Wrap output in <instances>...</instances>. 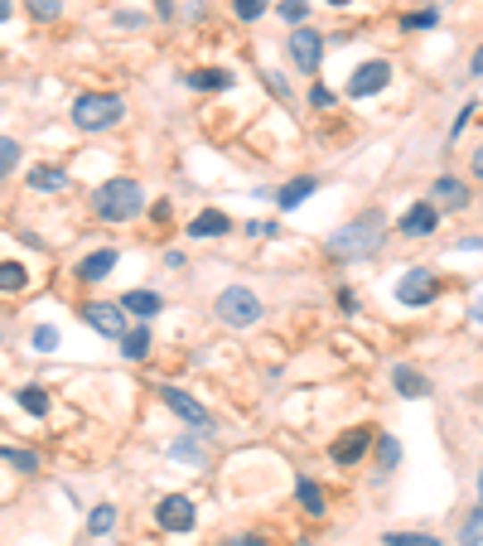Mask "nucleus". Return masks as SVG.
Here are the masks:
<instances>
[{"label": "nucleus", "instance_id": "nucleus-17", "mask_svg": "<svg viewBox=\"0 0 483 546\" xmlns=\"http://www.w3.org/2000/svg\"><path fill=\"white\" fill-rule=\"evenodd\" d=\"M29 189H34V194H63L68 174L54 170V164H34V170H29Z\"/></svg>", "mask_w": 483, "mask_h": 546}, {"label": "nucleus", "instance_id": "nucleus-26", "mask_svg": "<svg viewBox=\"0 0 483 546\" xmlns=\"http://www.w3.org/2000/svg\"><path fill=\"white\" fill-rule=\"evenodd\" d=\"M20 155H25V150H20V140L15 136H0V180L20 170Z\"/></svg>", "mask_w": 483, "mask_h": 546}, {"label": "nucleus", "instance_id": "nucleus-46", "mask_svg": "<svg viewBox=\"0 0 483 546\" xmlns=\"http://www.w3.org/2000/svg\"><path fill=\"white\" fill-rule=\"evenodd\" d=\"M329 5H348V0H329Z\"/></svg>", "mask_w": 483, "mask_h": 546}, {"label": "nucleus", "instance_id": "nucleus-1", "mask_svg": "<svg viewBox=\"0 0 483 546\" xmlns=\"http://www.w3.org/2000/svg\"><path fill=\"white\" fill-rule=\"evenodd\" d=\"M382 242H387L382 213H368V218H353L348 228H338L329 237V256L334 261H368V256L382 252Z\"/></svg>", "mask_w": 483, "mask_h": 546}, {"label": "nucleus", "instance_id": "nucleus-31", "mask_svg": "<svg viewBox=\"0 0 483 546\" xmlns=\"http://www.w3.org/2000/svg\"><path fill=\"white\" fill-rule=\"evenodd\" d=\"M280 20H286V25H304V15H310V5H304V0H280Z\"/></svg>", "mask_w": 483, "mask_h": 546}, {"label": "nucleus", "instance_id": "nucleus-10", "mask_svg": "<svg viewBox=\"0 0 483 546\" xmlns=\"http://www.w3.org/2000/svg\"><path fill=\"white\" fill-rule=\"evenodd\" d=\"M387 82H392V63H387V58H372V63H362L358 73H353L348 97H372V92H382Z\"/></svg>", "mask_w": 483, "mask_h": 546}, {"label": "nucleus", "instance_id": "nucleus-15", "mask_svg": "<svg viewBox=\"0 0 483 546\" xmlns=\"http://www.w3.org/2000/svg\"><path fill=\"white\" fill-rule=\"evenodd\" d=\"M116 305H121L126 315H136V319H150V315H160V310H164V300H160L155 290H126Z\"/></svg>", "mask_w": 483, "mask_h": 546}, {"label": "nucleus", "instance_id": "nucleus-12", "mask_svg": "<svg viewBox=\"0 0 483 546\" xmlns=\"http://www.w3.org/2000/svg\"><path fill=\"white\" fill-rule=\"evenodd\" d=\"M228 232H232V218H228V213H218V208H204L194 223H188V237H204V242H208V237H228Z\"/></svg>", "mask_w": 483, "mask_h": 546}, {"label": "nucleus", "instance_id": "nucleus-41", "mask_svg": "<svg viewBox=\"0 0 483 546\" xmlns=\"http://www.w3.org/2000/svg\"><path fill=\"white\" fill-rule=\"evenodd\" d=\"M222 546H266L262 537H232V542H222Z\"/></svg>", "mask_w": 483, "mask_h": 546}, {"label": "nucleus", "instance_id": "nucleus-23", "mask_svg": "<svg viewBox=\"0 0 483 546\" xmlns=\"http://www.w3.org/2000/svg\"><path fill=\"white\" fill-rule=\"evenodd\" d=\"M112 527H116V508H112V503H97V508L87 513V532H92V537H107Z\"/></svg>", "mask_w": 483, "mask_h": 546}, {"label": "nucleus", "instance_id": "nucleus-43", "mask_svg": "<svg viewBox=\"0 0 483 546\" xmlns=\"http://www.w3.org/2000/svg\"><path fill=\"white\" fill-rule=\"evenodd\" d=\"M10 10H15V5H10V0H0V25L10 20Z\"/></svg>", "mask_w": 483, "mask_h": 546}, {"label": "nucleus", "instance_id": "nucleus-38", "mask_svg": "<svg viewBox=\"0 0 483 546\" xmlns=\"http://www.w3.org/2000/svg\"><path fill=\"white\" fill-rule=\"evenodd\" d=\"M469 116H474V102H469V106H464V112H459V116H454V126H450V140H454V136H459V130H464V126H469Z\"/></svg>", "mask_w": 483, "mask_h": 546}, {"label": "nucleus", "instance_id": "nucleus-19", "mask_svg": "<svg viewBox=\"0 0 483 546\" xmlns=\"http://www.w3.org/2000/svg\"><path fill=\"white\" fill-rule=\"evenodd\" d=\"M314 189H320V180H314V174H300V180H290V184H286V189H280V194H276V204L290 213V208H300L304 198L314 194Z\"/></svg>", "mask_w": 483, "mask_h": 546}, {"label": "nucleus", "instance_id": "nucleus-27", "mask_svg": "<svg viewBox=\"0 0 483 546\" xmlns=\"http://www.w3.org/2000/svg\"><path fill=\"white\" fill-rule=\"evenodd\" d=\"M0 459L15 465L20 474H39V455H34V449H5V445H0Z\"/></svg>", "mask_w": 483, "mask_h": 546}, {"label": "nucleus", "instance_id": "nucleus-5", "mask_svg": "<svg viewBox=\"0 0 483 546\" xmlns=\"http://www.w3.org/2000/svg\"><path fill=\"white\" fill-rule=\"evenodd\" d=\"M435 295H440V276H435L430 266H411L402 281H396V300L406 305V310H421V305H430Z\"/></svg>", "mask_w": 483, "mask_h": 546}, {"label": "nucleus", "instance_id": "nucleus-28", "mask_svg": "<svg viewBox=\"0 0 483 546\" xmlns=\"http://www.w3.org/2000/svg\"><path fill=\"white\" fill-rule=\"evenodd\" d=\"M382 546H440V537H430V532H387Z\"/></svg>", "mask_w": 483, "mask_h": 546}, {"label": "nucleus", "instance_id": "nucleus-40", "mask_svg": "<svg viewBox=\"0 0 483 546\" xmlns=\"http://www.w3.org/2000/svg\"><path fill=\"white\" fill-rule=\"evenodd\" d=\"M459 252H483V237H464V242H459Z\"/></svg>", "mask_w": 483, "mask_h": 546}, {"label": "nucleus", "instance_id": "nucleus-3", "mask_svg": "<svg viewBox=\"0 0 483 546\" xmlns=\"http://www.w3.org/2000/svg\"><path fill=\"white\" fill-rule=\"evenodd\" d=\"M126 116V102L116 92H82L73 102V126L78 130H112Z\"/></svg>", "mask_w": 483, "mask_h": 546}, {"label": "nucleus", "instance_id": "nucleus-24", "mask_svg": "<svg viewBox=\"0 0 483 546\" xmlns=\"http://www.w3.org/2000/svg\"><path fill=\"white\" fill-rule=\"evenodd\" d=\"M150 353V329H136V334H121V358L140 363Z\"/></svg>", "mask_w": 483, "mask_h": 546}, {"label": "nucleus", "instance_id": "nucleus-18", "mask_svg": "<svg viewBox=\"0 0 483 546\" xmlns=\"http://www.w3.org/2000/svg\"><path fill=\"white\" fill-rule=\"evenodd\" d=\"M112 266H116V252H112V247H102V252H92V256L78 261V276L82 281H107Z\"/></svg>", "mask_w": 483, "mask_h": 546}, {"label": "nucleus", "instance_id": "nucleus-9", "mask_svg": "<svg viewBox=\"0 0 483 546\" xmlns=\"http://www.w3.org/2000/svg\"><path fill=\"white\" fill-rule=\"evenodd\" d=\"M82 319H87L97 334H107V339L126 334V310H121V305H112V300H87V305H82Z\"/></svg>", "mask_w": 483, "mask_h": 546}, {"label": "nucleus", "instance_id": "nucleus-7", "mask_svg": "<svg viewBox=\"0 0 483 546\" xmlns=\"http://www.w3.org/2000/svg\"><path fill=\"white\" fill-rule=\"evenodd\" d=\"M160 397H164V407L174 411V416H179L184 425H194L198 435H208L213 431V416H208V407H198L194 397H188L184 387H160Z\"/></svg>", "mask_w": 483, "mask_h": 546}, {"label": "nucleus", "instance_id": "nucleus-13", "mask_svg": "<svg viewBox=\"0 0 483 546\" xmlns=\"http://www.w3.org/2000/svg\"><path fill=\"white\" fill-rule=\"evenodd\" d=\"M435 223H440L435 204H416V208H406V213H402V232H406V237H430V232H435Z\"/></svg>", "mask_w": 483, "mask_h": 546}, {"label": "nucleus", "instance_id": "nucleus-25", "mask_svg": "<svg viewBox=\"0 0 483 546\" xmlns=\"http://www.w3.org/2000/svg\"><path fill=\"white\" fill-rule=\"evenodd\" d=\"M296 489H300L304 513H310V517H324V493H320V483H314V479H300Z\"/></svg>", "mask_w": 483, "mask_h": 546}, {"label": "nucleus", "instance_id": "nucleus-2", "mask_svg": "<svg viewBox=\"0 0 483 546\" xmlns=\"http://www.w3.org/2000/svg\"><path fill=\"white\" fill-rule=\"evenodd\" d=\"M92 208H97V218L107 223H131L140 208H146V189L136 180H107L92 194Z\"/></svg>", "mask_w": 483, "mask_h": 546}, {"label": "nucleus", "instance_id": "nucleus-14", "mask_svg": "<svg viewBox=\"0 0 483 546\" xmlns=\"http://www.w3.org/2000/svg\"><path fill=\"white\" fill-rule=\"evenodd\" d=\"M362 455H368V425H353L344 441L334 445V465H358Z\"/></svg>", "mask_w": 483, "mask_h": 546}, {"label": "nucleus", "instance_id": "nucleus-29", "mask_svg": "<svg viewBox=\"0 0 483 546\" xmlns=\"http://www.w3.org/2000/svg\"><path fill=\"white\" fill-rule=\"evenodd\" d=\"M459 546H483V508L464 517V527H459Z\"/></svg>", "mask_w": 483, "mask_h": 546}, {"label": "nucleus", "instance_id": "nucleus-34", "mask_svg": "<svg viewBox=\"0 0 483 546\" xmlns=\"http://www.w3.org/2000/svg\"><path fill=\"white\" fill-rule=\"evenodd\" d=\"M34 349H39V353H54V349H58V329H54V324H39V329H34Z\"/></svg>", "mask_w": 483, "mask_h": 546}, {"label": "nucleus", "instance_id": "nucleus-16", "mask_svg": "<svg viewBox=\"0 0 483 546\" xmlns=\"http://www.w3.org/2000/svg\"><path fill=\"white\" fill-rule=\"evenodd\" d=\"M435 204H445L450 213H459V208H469V189H464V180H450V174H445V180H435Z\"/></svg>", "mask_w": 483, "mask_h": 546}, {"label": "nucleus", "instance_id": "nucleus-35", "mask_svg": "<svg viewBox=\"0 0 483 546\" xmlns=\"http://www.w3.org/2000/svg\"><path fill=\"white\" fill-rule=\"evenodd\" d=\"M232 10H237V20H262L266 0H232Z\"/></svg>", "mask_w": 483, "mask_h": 546}, {"label": "nucleus", "instance_id": "nucleus-37", "mask_svg": "<svg viewBox=\"0 0 483 546\" xmlns=\"http://www.w3.org/2000/svg\"><path fill=\"white\" fill-rule=\"evenodd\" d=\"M262 78H266V88L276 92V97H290V88H286V78H280V73H262Z\"/></svg>", "mask_w": 483, "mask_h": 546}, {"label": "nucleus", "instance_id": "nucleus-4", "mask_svg": "<svg viewBox=\"0 0 483 546\" xmlns=\"http://www.w3.org/2000/svg\"><path fill=\"white\" fill-rule=\"evenodd\" d=\"M213 315H218V324H228V329H252L256 319H262V295L252 286H228V290H218Z\"/></svg>", "mask_w": 483, "mask_h": 546}, {"label": "nucleus", "instance_id": "nucleus-45", "mask_svg": "<svg viewBox=\"0 0 483 546\" xmlns=\"http://www.w3.org/2000/svg\"><path fill=\"white\" fill-rule=\"evenodd\" d=\"M474 319H479V324H483V300H479V305H474Z\"/></svg>", "mask_w": 483, "mask_h": 546}, {"label": "nucleus", "instance_id": "nucleus-42", "mask_svg": "<svg viewBox=\"0 0 483 546\" xmlns=\"http://www.w3.org/2000/svg\"><path fill=\"white\" fill-rule=\"evenodd\" d=\"M474 174H479V180H483V146L474 150Z\"/></svg>", "mask_w": 483, "mask_h": 546}, {"label": "nucleus", "instance_id": "nucleus-8", "mask_svg": "<svg viewBox=\"0 0 483 546\" xmlns=\"http://www.w3.org/2000/svg\"><path fill=\"white\" fill-rule=\"evenodd\" d=\"M155 522L164 532H194L198 513H194V503H188L184 493H170V498H160V503H155Z\"/></svg>", "mask_w": 483, "mask_h": 546}, {"label": "nucleus", "instance_id": "nucleus-11", "mask_svg": "<svg viewBox=\"0 0 483 546\" xmlns=\"http://www.w3.org/2000/svg\"><path fill=\"white\" fill-rule=\"evenodd\" d=\"M392 387L402 391L406 401H421V397H430V382H426V373H416V367H406V363H396V367H392Z\"/></svg>", "mask_w": 483, "mask_h": 546}, {"label": "nucleus", "instance_id": "nucleus-32", "mask_svg": "<svg viewBox=\"0 0 483 546\" xmlns=\"http://www.w3.org/2000/svg\"><path fill=\"white\" fill-rule=\"evenodd\" d=\"M25 5H29L34 20H58L63 15V0H25Z\"/></svg>", "mask_w": 483, "mask_h": 546}, {"label": "nucleus", "instance_id": "nucleus-6", "mask_svg": "<svg viewBox=\"0 0 483 546\" xmlns=\"http://www.w3.org/2000/svg\"><path fill=\"white\" fill-rule=\"evenodd\" d=\"M286 54H290V63H296L300 73H314L320 58H324V34L310 29V25H296V29H290V39H286Z\"/></svg>", "mask_w": 483, "mask_h": 546}, {"label": "nucleus", "instance_id": "nucleus-44", "mask_svg": "<svg viewBox=\"0 0 483 546\" xmlns=\"http://www.w3.org/2000/svg\"><path fill=\"white\" fill-rule=\"evenodd\" d=\"M479 508H483V465H479Z\"/></svg>", "mask_w": 483, "mask_h": 546}, {"label": "nucleus", "instance_id": "nucleus-21", "mask_svg": "<svg viewBox=\"0 0 483 546\" xmlns=\"http://www.w3.org/2000/svg\"><path fill=\"white\" fill-rule=\"evenodd\" d=\"M15 401L29 411V416H49V391L44 387H15Z\"/></svg>", "mask_w": 483, "mask_h": 546}, {"label": "nucleus", "instance_id": "nucleus-36", "mask_svg": "<svg viewBox=\"0 0 483 546\" xmlns=\"http://www.w3.org/2000/svg\"><path fill=\"white\" fill-rule=\"evenodd\" d=\"M435 20H440V10H416V15H406V29H430Z\"/></svg>", "mask_w": 483, "mask_h": 546}, {"label": "nucleus", "instance_id": "nucleus-20", "mask_svg": "<svg viewBox=\"0 0 483 546\" xmlns=\"http://www.w3.org/2000/svg\"><path fill=\"white\" fill-rule=\"evenodd\" d=\"M188 88H198V92H228L232 88V73H228V68H198V73H188Z\"/></svg>", "mask_w": 483, "mask_h": 546}, {"label": "nucleus", "instance_id": "nucleus-22", "mask_svg": "<svg viewBox=\"0 0 483 546\" xmlns=\"http://www.w3.org/2000/svg\"><path fill=\"white\" fill-rule=\"evenodd\" d=\"M25 286H29L25 261H0V290H25Z\"/></svg>", "mask_w": 483, "mask_h": 546}, {"label": "nucleus", "instance_id": "nucleus-30", "mask_svg": "<svg viewBox=\"0 0 483 546\" xmlns=\"http://www.w3.org/2000/svg\"><path fill=\"white\" fill-rule=\"evenodd\" d=\"M377 459H382V469H396L402 465V441H396V435H382V441H377Z\"/></svg>", "mask_w": 483, "mask_h": 546}, {"label": "nucleus", "instance_id": "nucleus-33", "mask_svg": "<svg viewBox=\"0 0 483 546\" xmlns=\"http://www.w3.org/2000/svg\"><path fill=\"white\" fill-rule=\"evenodd\" d=\"M170 455H174V459H188V465H194V469L204 465V449H198L194 441H174V445H170Z\"/></svg>", "mask_w": 483, "mask_h": 546}, {"label": "nucleus", "instance_id": "nucleus-39", "mask_svg": "<svg viewBox=\"0 0 483 546\" xmlns=\"http://www.w3.org/2000/svg\"><path fill=\"white\" fill-rule=\"evenodd\" d=\"M310 102H314V106H334L338 97H334V92H329V88H314V92H310Z\"/></svg>", "mask_w": 483, "mask_h": 546}]
</instances>
